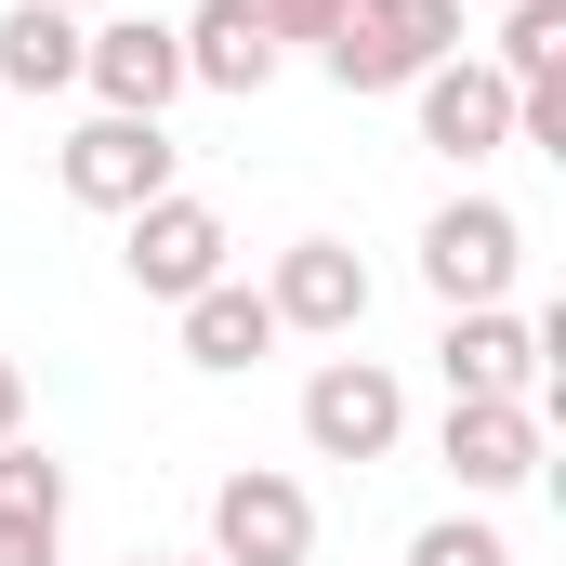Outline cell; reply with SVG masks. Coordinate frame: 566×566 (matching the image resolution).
Here are the masks:
<instances>
[{
	"label": "cell",
	"instance_id": "6da1fadb",
	"mask_svg": "<svg viewBox=\"0 0 566 566\" xmlns=\"http://www.w3.org/2000/svg\"><path fill=\"white\" fill-rule=\"evenodd\" d=\"M448 53H461V0H343V27L316 40L329 93H409Z\"/></svg>",
	"mask_w": 566,
	"mask_h": 566
},
{
	"label": "cell",
	"instance_id": "7a4b0ae2",
	"mask_svg": "<svg viewBox=\"0 0 566 566\" xmlns=\"http://www.w3.org/2000/svg\"><path fill=\"white\" fill-rule=\"evenodd\" d=\"M554 356H566V316H514V303H474V316H448V329H434L448 396H527V409H541Z\"/></svg>",
	"mask_w": 566,
	"mask_h": 566
},
{
	"label": "cell",
	"instance_id": "3957f363",
	"mask_svg": "<svg viewBox=\"0 0 566 566\" xmlns=\"http://www.w3.org/2000/svg\"><path fill=\"white\" fill-rule=\"evenodd\" d=\"M224 251H238V238H224V211H211V198H185V185H171V198H145V211H119V277H133L145 303H198V290L224 277Z\"/></svg>",
	"mask_w": 566,
	"mask_h": 566
},
{
	"label": "cell",
	"instance_id": "277c9868",
	"mask_svg": "<svg viewBox=\"0 0 566 566\" xmlns=\"http://www.w3.org/2000/svg\"><path fill=\"white\" fill-rule=\"evenodd\" d=\"M303 448H316V461H396V448H409V382H396L382 356H329V369L303 382Z\"/></svg>",
	"mask_w": 566,
	"mask_h": 566
},
{
	"label": "cell",
	"instance_id": "5b68a950",
	"mask_svg": "<svg viewBox=\"0 0 566 566\" xmlns=\"http://www.w3.org/2000/svg\"><path fill=\"white\" fill-rule=\"evenodd\" d=\"M527 277V224L501 211V198H448L422 224V290L448 316H474V303H501V290Z\"/></svg>",
	"mask_w": 566,
	"mask_h": 566
},
{
	"label": "cell",
	"instance_id": "8992f818",
	"mask_svg": "<svg viewBox=\"0 0 566 566\" xmlns=\"http://www.w3.org/2000/svg\"><path fill=\"white\" fill-rule=\"evenodd\" d=\"M303 554H316V501H303V474L238 461V474L211 488V566H303Z\"/></svg>",
	"mask_w": 566,
	"mask_h": 566
},
{
	"label": "cell",
	"instance_id": "52a82bcc",
	"mask_svg": "<svg viewBox=\"0 0 566 566\" xmlns=\"http://www.w3.org/2000/svg\"><path fill=\"white\" fill-rule=\"evenodd\" d=\"M53 171H66V198L80 211H145V198H171V133L158 119H80V133L53 145Z\"/></svg>",
	"mask_w": 566,
	"mask_h": 566
},
{
	"label": "cell",
	"instance_id": "ba28073f",
	"mask_svg": "<svg viewBox=\"0 0 566 566\" xmlns=\"http://www.w3.org/2000/svg\"><path fill=\"white\" fill-rule=\"evenodd\" d=\"M409 106H422V145L448 158V171H474V158H501V145H514V80H501L488 53L422 66V80H409Z\"/></svg>",
	"mask_w": 566,
	"mask_h": 566
},
{
	"label": "cell",
	"instance_id": "9c48e42d",
	"mask_svg": "<svg viewBox=\"0 0 566 566\" xmlns=\"http://www.w3.org/2000/svg\"><path fill=\"white\" fill-rule=\"evenodd\" d=\"M80 80L106 93V119H171V93H185V40H171L158 13H106V27H80Z\"/></svg>",
	"mask_w": 566,
	"mask_h": 566
},
{
	"label": "cell",
	"instance_id": "30bf717a",
	"mask_svg": "<svg viewBox=\"0 0 566 566\" xmlns=\"http://www.w3.org/2000/svg\"><path fill=\"white\" fill-rule=\"evenodd\" d=\"M434 461L461 474V501H501V488H527V474H541V409H527V396H448Z\"/></svg>",
	"mask_w": 566,
	"mask_h": 566
},
{
	"label": "cell",
	"instance_id": "8fae6325",
	"mask_svg": "<svg viewBox=\"0 0 566 566\" xmlns=\"http://www.w3.org/2000/svg\"><path fill=\"white\" fill-rule=\"evenodd\" d=\"M264 303H277V329L356 343V329H369V264H356L343 238H290V251H277V277H264Z\"/></svg>",
	"mask_w": 566,
	"mask_h": 566
},
{
	"label": "cell",
	"instance_id": "7c38bea8",
	"mask_svg": "<svg viewBox=\"0 0 566 566\" xmlns=\"http://www.w3.org/2000/svg\"><path fill=\"white\" fill-rule=\"evenodd\" d=\"M171 40H185V93H238V106H251V93L290 66L277 40H264V13H251V0H198Z\"/></svg>",
	"mask_w": 566,
	"mask_h": 566
},
{
	"label": "cell",
	"instance_id": "4fadbf2b",
	"mask_svg": "<svg viewBox=\"0 0 566 566\" xmlns=\"http://www.w3.org/2000/svg\"><path fill=\"white\" fill-rule=\"evenodd\" d=\"M171 316H185V369H211V382H238L251 356H277V343H290L277 303H264L251 277H211L198 303H171Z\"/></svg>",
	"mask_w": 566,
	"mask_h": 566
},
{
	"label": "cell",
	"instance_id": "5bb4252c",
	"mask_svg": "<svg viewBox=\"0 0 566 566\" xmlns=\"http://www.w3.org/2000/svg\"><path fill=\"white\" fill-rule=\"evenodd\" d=\"M0 93H80V13L13 0L0 13Z\"/></svg>",
	"mask_w": 566,
	"mask_h": 566
},
{
	"label": "cell",
	"instance_id": "9a60e30c",
	"mask_svg": "<svg viewBox=\"0 0 566 566\" xmlns=\"http://www.w3.org/2000/svg\"><path fill=\"white\" fill-rule=\"evenodd\" d=\"M488 66L527 93V80H566V0H501V40H488Z\"/></svg>",
	"mask_w": 566,
	"mask_h": 566
},
{
	"label": "cell",
	"instance_id": "2e32d148",
	"mask_svg": "<svg viewBox=\"0 0 566 566\" xmlns=\"http://www.w3.org/2000/svg\"><path fill=\"white\" fill-rule=\"evenodd\" d=\"M0 514L66 527V461H53V448H27V434H0Z\"/></svg>",
	"mask_w": 566,
	"mask_h": 566
},
{
	"label": "cell",
	"instance_id": "e0dca14e",
	"mask_svg": "<svg viewBox=\"0 0 566 566\" xmlns=\"http://www.w3.org/2000/svg\"><path fill=\"white\" fill-rule=\"evenodd\" d=\"M409 566H514V541H501L488 514H434L422 541H409Z\"/></svg>",
	"mask_w": 566,
	"mask_h": 566
},
{
	"label": "cell",
	"instance_id": "ac0fdd59",
	"mask_svg": "<svg viewBox=\"0 0 566 566\" xmlns=\"http://www.w3.org/2000/svg\"><path fill=\"white\" fill-rule=\"evenodd\" d=\"M514 145L566 158V80H527V93H514Z\"/></svg>",
	"mask_w": 566,
	"mask_h": 566
},
{
	"label": "cell",
	"instance_id": "d6986e66",
	"mask_svg": "<svg viewBox=\"0 0 566 566\" xmlns=\"http://www.w3.org/2000/svg\"><path fill=\"white\" fill-rule=\"evenodd\" d=\"M251 13H264V40H329V27H343V0H251Z\"/></svg>",
	"mask_w": 566,
	"mask_h": 566
},
{
	"label": "cell",
	"instance_id": "ffe728a7",
	"mask_svg": "<svg viewBox=\"0 0 566 566\" xmlns=\"http://www.w3.org/2000/svg\"><path fill=\"white\" fill-rule=\"evenodd\" d=\"M53 541H66V527H40V514H0V566H53Z\"/></svg>",
	"mask_w": 566,
	"mask_h": 566
},
{
	"label": "cell",
	"instance_id": "44dd1931",
	"mask_svg": "<svg viewBox=\"0 0 566 566\" xmlns=\"http://www.w3.org/2000/svg\"><path fill=\"white\" fill-rule=\"evenodd\" d=\"M0 434H27V369L0 356Z\"/></svg>",
	"mask_w": 566,
	"mask_h": 566
},
{
	"label": "cell",
	"instance_id": "7402d4cb",
	"mask_svg": "<svg viewBox=\"0 0 566 566\" xmlns=\"http://www.w3.org/2000/svg\"><path fill=\"white\" fill-rule=\"evenodd\" d=\"M133 566H211V554H133Z\"/></svg>",
	"mask_w": 566,
	"mask_h": 566
},
{
	"label": "cell",
	"instance_id": "603a6c76",
	"mask_svg": "<svg viewBox=\"0 0 566 566\" xmlns=\"http://www.w3.org/2000/svg\"><path fill=\"white\" fill-rule=\"evenodd\" d=\"M53 13H80V27H93V13H106V0H53Z\"/></svg>",
	"mask_w": 566,
	"mask_h": 566
},
{
	"label": "cell",
	"instance_id": "cb8c5ba5",
	"mask_svg": "<svg viewBox=\"0 0 566 566\" xmlns=\"http://www.w3.org/2000/svg\"><path fill=\"white\" fill-rule=\"evenodd\" d=\"M461 13H474V0H461Z\"/></svg>",
	"mask_w": 566,
	"mask_h": 566
}]
</instances>
